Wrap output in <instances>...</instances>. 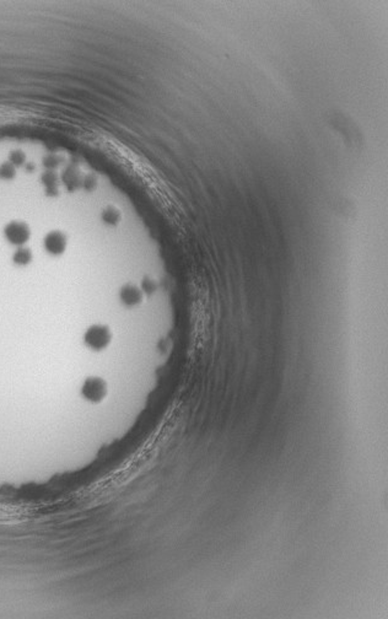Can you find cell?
I'll list each match as a JSON object with an SVG mask.
<instances>
[{
	"label": "cell",
	"instance_id": "cell-1",
	"mask_svg": "<svg viewBox=\"0 0 388 619\" xmlns=\"http://www.w3.org/2000/svg\"><path fill=\"white\" fill-rule=\"evenodd\" d=\"M84 342L92 350H101L111 342V332L106 326L96 324L90 327L85 333Z\"/></svg>",
	"mask_w": 388,
	"mask_h": 619
},
{
	"label": "cell",
	"instance_id": "cell-2",
	"mask_svg": "<svg viewBox=\"0 0 388 619\" xmlns=\"http://www.w3.org/2000/svg\"><path fill=\"white\" fill-rule=\"evenodd\" d=\"M82 397L92 403H98L106 397L107 384L100 378H90L84 382L81 389Z\"/></svg>",
	"mask_w": 388,
	"mask_h": 619
},
{
	"label": "cell",
	"instance_id": "cell-3",
	"mask_svg": "<svg viewBox=\"0 0 388 619\" xmlns=\"http://www.w3.org/2000/svg\"><path fill=\"white\" fill-rule=\"evenodd\" d=\"M4 235L10 243L21 246L30 238L31 231L29 225L23 221H12L5 226Z\"/></svg>",
	"mask_w": 388,
	"mask_h": 619
},
{
	"label": "cell",
	"instance_id": "cell-4",
	"mask_svg": "<svg viewBox=\"0 0 388 619\" xmlns=\"http://www.w3.org/2000/svg\"><path fill=\"white\" fill-rule=\"evenodd\" d=\"M67 247V237L60 231H52L45 237L46 251L53 256L62 255Z\"/></svg>",
	"mask_w": 388,
	"mask_h": 619
},
{
	"label": "cell",
	"instance_id": "cell-5",
	"mask_svg": "<svg viewBox=\"0 0 388 619\" xmlns=\"http://www.w3.org/2000/svg\"><path fill=\"white\" fill-rule=\"evenodd\" d=\"M119 296L120 300H122L125 305H128V306H133V305L138 304V302L142 300V293H140L139 289L131 284L124 285V287L120 289Z\"/></svg>",
	"mask_w": 388,
	"mask_h": 619
},
{
	"label": "cell",
	"instance_id": "cell-6",
	"mask_svg": "<svg viewBox=\"0 0 388 619\" xmlns=\"http://www.w3.org/2000/svg\"><path fill=\"white\" fill-rule=\"evenodd\" d=\"M43 186L46 188V193L48 195H57L58 194V177L53 171H47L41 177Z\"/></svg>",
	"mask_w": 388,
	"mask_h": 619
},
{
	"label": "cell",
	"instance_id": "cell-7",
	"mask_svg": "<svg viewBox=\"0 0 388 619\" xmlns=\"http://www.w3.org/2000/svg\"><path fill=\"white\" fill-rule=\"evenodd\" d=\"M63 181H64L65 186L69 189H76L79 186H81V177L79 170L74 169V167H69L63 176Z\"/></svg>",
	"mask_w": 388,
	"mask_h": 619
},
{
	"label": "cell",
	"instance_id": "cell-8",
	"mask_svg": "<svg viewBox=\"0 0 388 619\" xmlns=\"http://www.w3.org/2000/svg\"><path fill=\"white\" fill-rule=\"evenodd\" d=\"M13 261L18 266H26L32 261V252L29 249H19L14 253Z\"/></svg>",
	"mask_w": 388,
	"mask_h": 619
},
{
	"label": "cell",
	"instance_id": "cell-9",
	"mask_svg": "<svg viewBox=\"0 0 388 619\" xmlns=\"http://www.w3.org/2000/svg\"><path fill=\"white\" fill-rule=\"evenodd\" d=\"M102 220L108 225H117L120 220V213L114 206H108L102 213Z\"/></svg>",
	"mask_w": 388,
	"mask_h": 619
},
{
	"label": "cell",
	"instance_id": "cell-10",
	"mask_svg": "<svg viewBox=\"0 0 388 619\" xmlns=\"http://www.w3.org/2000/svg\"><path fill=\"white\" fill-rule=\"evenodd\" d=\"M16 169L12 162H4L0 165V178L4 181H10L15 177Z\"/></svg>",
	"mask_w": 388,
	"mask_h": 619
},
{
	"label": "cell",
	"instance_id": "cell-11",
	"mask_svg": "<svg viewBox=\"0 0 388 619\" xmlns=\"http://www.w3.org/2000/svg\"><path fill=\"white\" fill-rule=\"evenodd\" d=\"M26 161V156L21 150L12 151L9 155V162H12L14 166H21Z\"/></svg>",
	"mask_w": 388,
	"mask_h": 619
},
{
	"label": "cell",
	"instance_id": "cell-12",
	"mask_svg": "<svg viewBox=\"0 0 388 619\" xmlns=\"http://www.w3.org/2000/svg\"><path fill=\"white\" fill-rule=\"evenodd\" d=\"M60 161H62V158H60L59 155H57V154H49V155H47L45 159H43V165L47 167V169L52 170V169H56L58 165L60 164Z\"/></svg>",
	"mask_w": 388,
	"mask_h": 619
},
{
	"label": "cell",
	"instance_id": "cell-13",
	"mask_svg": "<svg viewBox=\"0 0 388 619\" xmlns=\"http://www.w3.org/2000/svg\"><path fill=\"white\" fill-rule=\"evenodd\" d=\"M82 184H84V187L86 189H92L93 187L96 186L95 177H93V176H87V177L84 180V183Z\"/></svg>",
	"mask_w": 388,
	"mask_h": 619
},
{
	"label": "cell",
	"instance_id": "cell-14",
	"mask_svg": "<svg viewBox=\"0 0 388 619\" xmlns=\"http://www.w3.org/2000/svg\"><path fill=\"white\" fill-rule=\"evenodd\" d=\"M34 170H35V165H32L31 162H29V164H26V171L31 172V171H34Z\"/></svg>",
	"mask_w": 388,
	"mask_h": 619
}]
</instances>
